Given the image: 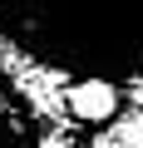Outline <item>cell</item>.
<instances>
[{
    "label": "cell",
    "instance_id": "6da1fadb",
    "mask_svg": "<svg viewBox=\"0 0 143 148\" xmlns=\"http://www.w3.org/2000/svg\"><path fill=\"white\" fill-rule=\"evenodd\" d=\"M114 109H118V89L109 79H79L69 89V114L84 123H104V119H114Z\"/></svg>",
    "mask_w": 143,
    "mask_h": 148
},
{
    "label": "cell",
    "instance_id": "7a4b0ae2",
    "mask_svg": "<svg viewBox=\"0 0 143 148\" xmlns=\"http://www.w3.org/2000/svg\"><path fill=\"white\" fill-rule=\"evenodd\" d=\"M114 133H118V143H123V148H143V119H123Z\"/></svg>",
    "mask_w": 143,
    "mask_h": 148
},
{
    "label": "cell",
    "instance_id": "3957f363",
    "mask_svg": "<svg viewBox=\"0 0 143 148\" xmlns=\"http://www.w3.org/2000/svg\"><path fill=\"white\" fill-rule=\"evenodd\" d=\"M40 148H69V143H64V138H44Z\"/></svg>",
    "mask_w": 143,
    "mask_h": 148
}]
</instances>
